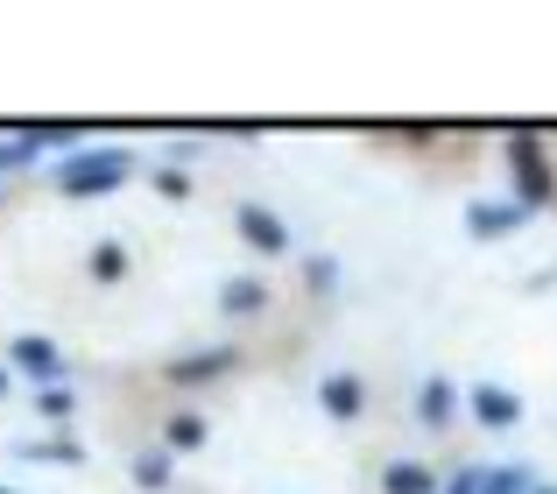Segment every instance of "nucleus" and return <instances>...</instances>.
Segmentation results:
<instances>
[{
    "instance_id": "nucleus-1",
    "label": "nucleus",
    "mask_w": 557,
    "mask_h": 494,
    "mask_svg": "<svg viewBox=\"0 0 557 494\" xmlns=\"http://www.w3.org/2000/svg\"><path fill=\"white\" fill-rule=\"evenodd\" d=\"M127 177H135V149H121V141H107V149H71L64 163H57V192L64 198H107V192H121Z\"/></svg>"
},
{
    "instance_id": "nucleus-2",
    "label": "nucleus",
    "mask_w": 557,
    "mask_h": 494,
    "mask_svg": "<svg viewBox=\"0 0 557 494\" xmlns=\"http://www.w3.org/2000/svg\"><path fill=\"white\" fill-rule=\"evenodd\" d=\"M502 156H508V170H516V206L522 212H550L557 206V170H550L544 135L516 127V135H502Z\"/></svg>"
},
{
    "instance_id": "nucleus-3",
    "label": "nucleus",
    "mask_w": 557,
    "mask_h": 494,
    "mask_svg": "<svg viewBox=\"0 0 557 494\" xmlns=\"http://www.w3.org/2000/svg\"><path fill=\"white\" fill-rule=\"evenodd\" d=\"M8 368H14V374H28L36 388H57V382H64V354H57L42 332H22V339L8 346Z\"/></svg>"
},
{
    "instance_id": "nucleus-4",
    "label": "nucleus",
    "mask_w": 557,
    "mask_h": 494,
    "mask_svg": "<svg viewBox=\"0 0 557 494\" xmlns=\"http://www.w3.org/2000/svg\"><path fill=\"white\" fill-rule=\"evenodd\" d=\"M466 410H473V424H487V431H516L522 424V396L502 388V382H480L473 396H466Z\"/></svg>"
},
{
    "instance_id": "nucleus-5",
    "label": "nucleus",
    "mask_w": 557,
    "mask_h": 494,
    "mask_svg": "<svg viewBox=\"0 0 557 494\" xmlns=\"http://www.w3.org/2000/svg\"><path fill=\"white\" fill-rule=\"evenodd\" d=\"M522 220H530V212H522L516 198H473V206H466V234H473V240H494V234H516Z\"/></svg>"
},
{
    "instance_id": "nucleus-6",
    "label": "nucleus",
    "mask_w": 557,
    "mask_h": 494,
    "mask_svg": "<svg viewBox=\"0 0 557 494\" xmlns=\"http://www.w3.org/2000/svg\"><path fill=\"white\" fill-rule=\"evenodd\" d=\"M318 403H325V417L332 424H354L360 410H368V382H360V374H325V382H318Z\"/></svg>"
},
{
    "instance_id": "nucleus-7",
    "label": "nucleus",
    "mask_w": 557,
    "mask_h": 494,
    "mask_svg": "<svg viewBox=\"0 0 557 494\" xmlns=\"http://www.w3.org/2000/svg\"><path fill=\"white\" fill-rule=\"evenodd\" d=\"M233 226H240V240L255 247V255H283V247H289V226L275 220L269 206H240V212H233Z\"/></svg>"
},
{
    "instance_id": "nucleus-8",
    "label": "nucleus",
    "mask_w": 557,
    "mask_h": 494,
    "mask_svg": "<svg viewBox=\"0 0 557 494\" xmlns=\"http://www.w3.org/2000/svg\"><path fill=\"white\" fill-rule=\"evenodd\" d=\"M240 368V354H233V346H212V354H190V360H170V382L177 388H198V382H219V374H233Z\"/></svg>"
},
{
    "instance_id": "nucleus-9",
    "label": "nucleus",
    "mask_w": 557,
    "mask_h": 494,
    "mask_svg": "<svg viewBox=\"0 0 557 494\" xmlns=\"http://www.w3.org/2000/svg\"><path fill=\"white\" fill-rule=\"evenodd\" d=\"M459 403H466V396H459V388H451V382H445V374H431V382H423V388H417V424H431V431H445V424H451V417H459Z\"/></svg>"
},
{
    "instance_id": "nucleus-10",
    "label": "nucleus",
    "mask_w": 557,
    "mask_h": 494,
    "mask_svg": "<svg viewBox=\"0 0 557 494\" xmlns=\"http://www.w3.org/2000/svg\"><path fill=\"white\" fill-rule=\"evenodd\" d=\"M261 304H269V283H261V275H226V283H219V311L226 318H255Z\"/></svg>"
},
{
    "instance_id": "nucleus-11",
    "label": "nucleus",
    "mask_w": 557,
    "mask_h": 494,
    "mask_svg": "<svg viewBox=\"0 0 557 494\" xmlns=\"http://www.w3.org/2000/svg\"><path fill=\"white\" fill-rule=\"evenodd\" d=\"M437 467H423V459H395V467H381V494H437Z\"/></svg>"
},
{
    "instance_id": "nucleus-12",
    "label": "nucleus",
    "mask_w": 557,
    "mask_h": 494,
    "mask_svg": "<svg viewBox=\"0 0 557 494\" xmlns=\"http://www.w3.org/2000/svg\"><path fill=\"white\" fill-rule=\"evenodd\" d=\"M480 494H536V473L522 467H480Z\"/></svg>"
},
{
    "instance_id": "nucleus-13",
    "label": "nucleus",
    "mask_w": 557,
    "mask_h": 494,
    "mask_svg": "<svg viewBox=\"0 0 557 494\" xmlns=\"http://www.w3.org/2000/svg\"><path fill=\"white\" fill-rule=\"evenodd\" d=\"M14 459H50V467H78L85 445H78V439H28V445H14Z\"/></svg>"
},
{
    "instance_id": "nucleus-14",
    "label": "nucleus",
    "mask_w": 557,
    "mask_h": 494,
    "mask_svg": "<svg viewBox=\"0 0 557 494\" xmlns=\"http://www.w3.org/2000/svg\"><path fill=\"white\" fill-rule=\"evenodd\" d=\"M163 439H170V453H198V445L212 439V424H205L198 410H177V417L163 424Z\"/></svg>"
},
{
    "instance_id": "nucleus-15",
    "label": "nucleus",
    "mask_w": 557,
    "mask_h": 494,
    "mask_svg": "<svg viewBox=\"0 0 557 494\" xmlns=\"http://www.w3.org/2000/svg\"><path fill=\"white\" fill-rule=\"evenodd\" d=\"M36 417H42V424H71V417H78V396H71L64 382H57V388H36Z\"/></svg>"
},
{
    "instance_id": "nucleus-16",
    "label": "nucleus",
    "mask_w": 557,
    "mask_h": 494,
    "mask_svg": "<svg viewBox=\"0 0 557 494\" xmlns=\"http://www.w3.org/2000/svg\"><path fill=\"white\" fill-rule=\"evenodd\" d=\"M92 275H99V283H121V275H127V247L121 240H99L92 247Z\"/></svg>"
},
{
    "instance_id": "nucleus-17",
    "label": "nucleus",
    "mask_w": 557,
    "mask_h": 494,
    "mask_svg": "<svg viewBox=\"0 0 557 494\" xmlns=\"http://www.w3.org/2000/svg\"><path fill=\"white\" fill-rule=\"evenodd\" d=\"M135 487H170V453H141L135 459Z\"/></svg>"
},
{
    "instance_id": "nucleus-18",
    "label": "nucleus",
    "mask_w": 557,
    "mask_h": 494,
    "mask_svg": "<svg viewBox=\"0 0 557 494\" xmlns=\"http://www.w3.org/2000/svg\"><path fill=\"white\" fill-rule=\"evenodd\" d=\"M304 283H311V289H332V283H339V269H332V255H311V261H304Z\"/></svg>"
},
{
    "instance_id": "nucleus-19",
    "label": "nucleus",
    "mask_w": 557,
    "mask_h": 494,
    "mask_svg": "<svg viewBox=\"0 0 557 494\" xmlns=\"http://www.w3.org/2000/svg\"><path fill=\"white\" fill-rule=\"evenodd\" d=\"M437 494H480V467H451V473H445V487H437Z\"/></svg>"
},
{
    "instance_id": "nucleus-20",
    "label": "nucleus",
    "mask_w": 557,
    "mask_h": 494,
    "mask_svg": "<svg viewBox=\"0 0 557 494\" xmlns=\"http://www.w3.org/2000/svg\"><path fill=\"white\" fill-rule=\"evenodd\" d=\"M156 192H163V198H190V177L170 163V170H156Z\"/></svg>"
},
{
    "instance_id": "nucleus-21",
    "label": "nucleus",
    "mask_w": 557,
    "mask_h": 494,
    "mask_svg": "<svg viewBox=\"0 0 557 494\" xmlns=\"http://www.w3.org/2000/svg\"><path fill=\"white\" fill-rule=\"evenodd\" d=\"M8 382H14V368H0V396H8Z\"/></svg>"
},
{
    "instance_id": "nucleus-22",
    "label": "nucleus",
    "mask_w": 557,
    "mask_h": 494,
    "mask_svg": "<svg viewBox=\"0 0 557 494\" xmlns=\"http://www.w3.org/2000/svg\"><path fill=\"white\" fill-rule=\"evenodd\" d=\"M536 494H557V487H536Z\"/></svg>"
},
{
    "instance_id": "nucleus-23",
    "label": "nucleus",
    "mask_w": 557,
    "mask_h": 494,
    "mask_svg": "<svg viewBox=\"0 0 557 494\" xmlns=\"http://www.w3.org/2000/svg\"><path fill=\"white\" fill-rule=\"evenodd\" d=\"M0 494H14V487H0Z\"/></svg>"
}]
</instances>
